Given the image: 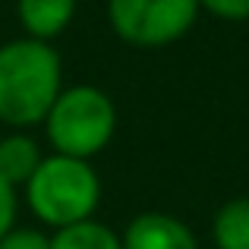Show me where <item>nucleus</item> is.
I'll list each match as a JSON object with an SVG mask.
<instances>
[{
	"mask_svg": "<svg viewBox=\"0 0 249 249\" xmlns=\"http://www.w3.org/2000/svg\"><path fill=\"white\" fill-rule=\"evenodd\" d=\"M0 249H51V233L38 227H13L0 240Z\"/></svg>",
	"mask_w": 249,
	"mask_h": 249,
	"instance_id": "9d476101",
	"label": "nucleus"
},
{
	"mask_svg": "<svg viewBox=\"0 0 249 249\" xmlns=\"http://www.w3.org/2000/svg\"><path fill=\"white\" fill-rule=\"evenodd\" d=\"M117 129V107L107 91L95 85H73L57 95L44 117V133L57 155L91 161L107 148Z\"/></svg>",
	"mask_w": 249,
	"mask_h": 249,
	"instance_id": "7ed1b4c3",
	"label": "nucleus"
},
{
	"mask_svg": "<svg viewBox=\"0 0 249 249\" xmlns=\"http://www.w3.org/2000/svg\"><path fill=\"white\" fill-rule=\"evenodd\" d=\"M123 249H199L193 227L167 212H142L120 233Z\"/></svg>",
	"mask_w": 249,
	"mask_h": 249,
	"instance_id": "39448f33",
	"label": "nucleus"
},
{
	"mask_svg": "<svg viewBox=\"0 0 249 249\" xmlns=\"http://www.w3.org/2000/svg\"><path fill=\"white\" fill-rule=\"evenodd\" d=\"M16 227V189L0 180V240Z\"/></svg>",
	"mask_w": 249,
	"mask_h": 249,
	"instance_id": "f8f14e48",
	"label": "nucleus"
},
{
	"mask_svg": "<svg viewBox=\"0 0 249 249\" xmlns=\"http://www.w3.org/2000/svg\"><path fill=\"white\" fill-rule=\"evenodd\" d=\"M79 0H16V16L25 38L54 41L70 29Z\"/></svg>",
	"mask_w": 249,
	"mask_h": 249,
	"instance_id": "423d86ee",
	"label": "nucleus"
},
{
	"mask_svg": "<svg viewBox=\"0 0 249 249\" xmlns=\"http://www.w3.org/2000/svg\"><path fill=\"white\" fill-rule=\"evenodd\" d=\"M41 161H44V155L38 148V142L29 133H22V129L0 139V180H6L13 189H19V186L25 189V183L35 177Z\"/></svg>",
	"mask_w": 249,
	"mask_h": 249,
	"instance_id": "0eeeda50",
	"label": "nucleus"
},
{
	"mask_svg": "<svg viewBox=\"0 0 249 249\" xmlns=\"http://www.w3.org/2000/svg\"><path fill=\"white\" fill-rule=\"evenodd\" d=\"M199 10L224 22H243L249 19V0H199Z\"/></svg>",
	"mask_w": 249,
	"mask_h": 249,
	"instance_id": "9b49d317",
	"label": "nucleus"
},
{
	"mask_svg": "<svg viewBox=\"0 0 249 249\" xmlns=\"http://www.w3.org/2000/svg\"><path fill=\"white\" fill-rule=\"evenodd\" d=\"M51 249H123V240L107 224L89 218L51 233Z\"/></svg>",
	"mask_w": 249,
	"mask_h": 249,
	"instance_id": "1a4fd4ad",
	"label": "nucleus"
},
{
	"mask_svg": "<svg viewBox=\"0 0 249 249\" xmlns=\"http://www.w3.org/2000/svg\"><path fill=\"white\" fill-rule=\"evenodd\" d=\"M212 237L218 249H249V199H227L214 212Z\"/></svg>",
	"mask_w": 249,
	"mask_h": 249,
	"instance_id": "6e6552de",
	"label": "nucleus"
},
{
	"mask_svg": "<svg viewBox=\"0 0 249 249\" xmlns=\"http://www.w3.org/2000/svg\"><path fill=\"white\" fill-rule=\"evenodd\" d=\"M63 67L48 41L13 38L0 44V123L29 129L44 123L63 91Z\"/></svg>",
	"mask_w": 249,
	"mask_h": 249,
	"instance_id": "f257e3e1",
	"label": "nucleus"
},
{
	"mask_svg": "<svg viewBox=\"0 0 249 249\" xmlns=\"http://www.w3.org/2000/svg\"><path fill=\"white\" fill-rule=\"evenodd\" d=\"M25 199L41 224L60 231V227L79 224L95 214L98 202H101V180L91 161L54 152L25 183Z\"/></svg>",
	"mask_w": 249,
	"mask_h": 249,
	"instance_id": "f03ea898",
	"label": "nucleus"
},
{
	"mask_svg": "<svg viewBox=\"0 0 249 249\" xmlns=\"http://www.w3.org/2000/svg\"><path fill=\"white\" fill-rule=\"evenodd\" d=\"M110 29L133 48H164L199 19V0H107Z\"/></svg>",
	"mask_w": 249,
	"mask_h": 249,
	"instance_id": "20e7f679",
	"label": "nucleus"
}]
</instances>
